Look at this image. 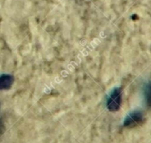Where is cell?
<instances>
[{
    "mask_svg": "<svg viewBox=\"0 0 151 143\" xmlns=\"http://www.w3.org/2000/svg\"><path fill=\"white\" fill-rule=\"evenodd\" d=\"M121 90L119 88H115L109 95L106 101V106L108 110L110 111H117L121 106Z\"/></svg>",
    "mask_w": 151,
    "mask_h": 143,
    "instance_id": "6da1fadb",
    "label": "cell"
},
{
    "mask_svg": "<svg viewBox=\"0 0 151 143\" xmlns=\"http://www.w3.org/2000/svg\"><path fill=\"white\" fill-rule=\"evenodd\" d=\"M144 121V114L139 110H134L129 113L124 120L123 125L125 127H135L140 125Z\"/></svg>",
    "mask_w": 151,
    "mask_h": 143,
    "instance_id": "7a4b0ae2",
    "label": "cell"
},
{
    "mask_svg": "<svg viewBox=\"0 0 151 143\" xmlns=\"http://www.w3.org/2000/svg\"><path fill=\"white\" fill-rule=\"evenodd\" d=\"M144 96L147 105L151 107V81L148 82L144 88Z\"/></svg>",
    "mask_w": 151,
    "mask_h": 143,
    "instance_id": "3957f363",
    "label": "cell"
},
{
    "mask_svg": "<svg viewBox=\"0 0 151 143\" xmlns=\"http://www.w3.org/2000/svg\"><path fill=\"white\" fill-rule=\"evenodd\" d=\"M11 84L9 78H2L0 79V89H6Z\"/></svg>",
    "mask_w": 151,
    "mask_h": 143,
    "instance_id": "277c9868",
    "label": "cell"
}]
</instances>
